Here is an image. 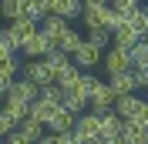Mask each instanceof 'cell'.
Here are the masks:
<instances>
[{
    "label": "cell",
    "instance_id": "1",
    "mask_svg": "<svg viewBox=\"0 0 148 144\" xmlns=\"http://www.w3.org/2000/svg\"><path fill=\"white\" fill-rule=\"evenodd\" d=\"M57 111H61V87H57V84L54 87H44L40 94H37V101L30 104V117L40 121L44 127H47V121H51Z\"/></svg>",
    "mask_w": 148,
    "mask_h": 144
},
{
    "label": "cell",
    "instance_id": "2",
    "mask_svg": "<svg viewBox=\"0 0 148 144\" xmlns=\"http://www.w3.org/2000/svg\"><path fill=\"white\" fill-rule=\"evenodd\" d=\"M118 10H111V3L108 7H84L81 10V24L88 30H108V34H114L118 30Z\"/></svg>",
    "mask_w": 148,
    "mask_h": 144
},
{
    "label": "cell",
    "instance_id": "3",
    "mask_svg": "<svg viewBox=\"0 0 148 144\" xmlns=\"http://www.w3.org/2000/svg\"><path fill=\"white\" fill-rule=\"evenodd\" d=\"M114 90L108 87V81H101V77H91V87H88V107L94 111V114H108V111H114Z\"/></svg>",
    "mask_w": 148,
    "mask_h": 144
},
{
    "label": "cell",
    "instance_id": "4",
    "mask_svg": "<svg viewBox=\"0 0 148 144\" xmlns=\"http://www.w3.org/2000/svg\"><path fill=\"white\" fill-rule=\"evenodd\" d=\"M74 141L77 144H98V134H101V114H94V111H88V114H81L77 121H74Z\"/></svg>",
    "mask_w": 148,
    "mask_h": 144
},
{
    "label": "cell",
    "instance_id": "5",
    "mask_svg": "<svg viewBox=\"0 0 148 144\" xmlns=\"http://www.w3.org/2000/svg\"><path fill=\"white\" fill-rule=\"evenodd\" d=\"M20 77H27L37 90L54 87V71L47 67V60H27V64H24V71H20Z\"/></svg>",
    "mask_w": 148,
    "mask_h": 144
},
{
    "label": "cell",
    "instance_id": "6",
    "mask_svg": "<svg viewBox=\"0 0 148 144\" xmlns=\"http://www.w3.org/2000/svg\"><path fill=\"white\" fill-rule=\"evenodd\" d=\"M101 64H104V71H108V77L111 74H125V71H131V50L111 44L108 50L101 54Z\"/></svg>",
    "mask_w": 148,
    "mask_h": 144
},
{
    "label": "cell",
    "instance_id": "7",
    "mask_svg": "<svg viewBox=\"0 0 148 144\" xmlns=\"http://www.w3.org/2000/svg\"><path fill=\"white\" fill-rule=\"evenodd\" d=\"M101 54H104L101 47H94L91 40H84V44L71 54V64L77 67V71H84V74H88L91 67H98V64H101Z\"/></svg>",
    "mask_w": 148,
    "mask_h": 144
},
{
    "label": "cell",
    "instance_id": "8",
    "mask_svg": "<svg viewBox=\"0 0 148 144\" xmlns=\"http://www.w3.org/2000/svg\"><path fill=\"white\" fill-rule=\"evenodd\" d=\"M3 34H7V40H10V44H14V47L20 50V47H24V44L30 40V37L37 34V24H34V20H10Z\"/></svg>",
    "mask_w": 148,
    "mask_h": 144
},
{
    "label": "cell",
    "instance_id": "9",
    "mask_svg": "<svg viewBox=\"0 0 148 144\" xmlns=\"http://www.w3.org/2000/svg\"><path fill=\"white\" fill-rule=\"evenodd\" d=\"M37 94H40V90H37L34 84L27 81V77H17V81H14V84L7 87V97H3V101H17V104H34V101H37Z\"/></svg>",
    "mask_w": 148,
    "mask_h": 144
},
{
    "label": "cell",
    "instance_id": "10",
    "mask_svg": "<svg viewBox=\"0 0 148 144\" xmlns=\"http://www.w3.org/2000/svg\"><path fill=\"white\" fill-rule=\"evenodd\" d=\"M51 50H54V44H51V40H47V37L40 34V30H37V34L30 37V40H27L24 47H20V54L27 57V60H44V57L51 54Z\"/></svg>",
    "mask_w": 148,
    "mask_h": 144
},
{
    "label": "cell",
    "instance_id": "11",
    "mask_svg": "<svg viewBox=\"0 0 148 144\" xmlns=\"http://www.w3.org/2000/svg\"><path fill=\"white\" fill-rule=\"evenodd\" d=\"M67 27H71V24H67L64 17H54V14H47V17L37 24V30H40V34H44V37H47V40H51L54 47H57V40L67 34Z\"/></svg>",
    "mask_w": 148,
    "mask_h": 144
},
{
    "label": "cell",
    "instance_id": "12",
    "mask_svg": "<svg viewBox=\"0 0 148 144\" xmlns=\"http://www.w3.org/2000/svg\"><path fill=\"white\" fill-rule=\"evenodd\" d=\"M108 87L114 90V97H128L138 90V81H135V71H125V74H111L108 77Z\"/></svg>",
    "mask_w": 148,
    "mask_h": 144
},
{
    "label": "cell",
    "instance_id": "13",
    "mask_svg": "<svg viewBox=\"0 0 148 144\" xmlns=\"http://www.w3.org/2000/svg\"><path fill=\"white\" fill-rule=\"evenodd\" d=\"M14 131H17V134L24 137L27 144H40V137L47 134V127L40 124V121H34V117H27V121H20V124L14 127Z\"/></svg>",
    "mask_w": 148,
    "mask_h": 144
},
{
    "label": "cell",
    "instance_id": "14",
    "mask_svg": "<svg viewBox=\"0 0 148 144\" xmlns=\"http://www.w3.org/2000/svg\"><path fill=\"white\" fill-rule=\"evenodd\" d=\"M74 121H77V114H71V111H57L51 121H47V134H67V131H74Z\"/></svg>",
    "mask_w": 148,
    "mask_h": 144
},
{
    "label": "cell",
    "instance_id": "15",
    "mask_svg": "<svg viewBox=\"0 0 148 144\" xmlns=\"http://www.w3.org/2000/svg\"><path fill=\"white\" fill-rule=\"evenodd\" d=\"M141 104H145V101L135 97V94H128V97H118V101H114V114H118L121 121H135V114L141 111Z\"/></svg>",
    "mask_w": 148,
    "mask_h": 144
},
{
    "label": "cell",
    "instance_id": "16",
    "mask_svg": "<svg viewBox=\"0 0 148 144\" xmlns=\"http://www.w3.org/2000/svg\"><path fill=\"white\" fill-rule=\"evenodd\" d=\"M81 10H84V3L81 0H54V17H64V20H74V17H81Z\"/></svg>",
    "mask_w": 148,
    "mask_h": 144
},
{
    "label": "cell",
    "instance_id": "17",
    "mask_svg": "<svg viewBox=\"0 0 148 144\" xmlns=\"http://www.w3.org/2000/svg\"><path fill=\"white\" fill-rule=\"evenodd\" d=\"M81 44H84V37L77 34V30H74V27H67V34L61 37V40H57V50H61V54H67V57H71V54H74V50H77V47H81Z\"/></svg>",
    "mask_w": 148,
    "mask_h": 144
},
{
    "label": "cell",
    "instance_id": "18",
    "mask_svg": "<svg viewBox=\"0 0 148 144\" xmlns=\"http://www.w3.org/2000/svg\"><path fill=\"white\" fill-rule=\"evenodd\" d=\"M131 67H138V71H148V37H141L138 44L131 47Z\"/></svg>",
    "mask_w": 148,
    "mask_h": 144
},
{
    "label": "cell",
    "instance_id": "19",
    "mask_svg": "<svg viewBox=\"0 0 148 144\" xmlns=\"http://www.w3.org/2000/svg\"><path fill=\"white\" fill-rule=\"evenodd\" d=\"M17 71H20V67H17V57L0 60V84H7V87H10V84L17 81Z\"/></svg>",
    "mask_w": 148,
    "mask_h": 144
},
{
    "label": "cell",
    "instance_id": "20",
    "mask_svg": "<svg viewBox=\"0 0 148 144\" xmlns=\"http://www.w3.org/2000/svg\"><path fill=\"white\" fill-rule=\"evenodd\" d=\"M84 40H91V44L101 47V50H108V47H111V34H108V30H88Z\"/></svg>",
    "mask_w": 148,
    "mask_h": 144
},
{
    "label": "cell",
    "instance_id": "21",
    "mask_svg": "<svg viewBox=\"0 0 148 144\" xmlns=\"http://www.w3.org/2000/svg\"><path fill=\"white\" fill-rule=\"evenodd\" d=\"M14 50H17V47L10 44V40H7V34L0 30V60H10V57H14Z\"/></svg>",
    "mask_w": 148,
    "mask_h": 144
},
{
    "label": "cell",
    "instance_id": "22",
    "mask_svg": "<svg viewBox=\"0 0 148 144\" xmlns=\"http://www.w3.org/2000/svg\"><path fill=\"white\" fill-rule=\"evenodd\" d=\"M131 124H135V127H141V131H148V101L141 104V111L135 114V121H131Z\"/></svg>",
    "mask_w": 148,
    "mask_h": 144
},
{
    "label": "cell",
    "instance_id": "23",
    "mask_svg": "<svg viewBox=\"0 0 148 144\" xmlns=\"http://www.w3.org/2000/svg\"><path fill=\"white\" fill-rule=\"evenodd\" d=\"M141 0H111V10H118V14H125V10H131V7H138Z\"/></svg>",
    "mask_w": 148,
    "mask_h": 144
},
{
    "label": "cell",
    "instance_id": "24",
    "mask_svg": "<svg viewBox=\"0 0 148 144\" xmlns=\"http://www.w3.org/2000/svg\"><path fill=\"white\" fill-rule=\"evenodd\" d=\"M10 131H14V124H10L7 117H3V111H0V141H3V137H7Z\"/></svg>",
    "mask_w": 148,
    "mask_h": 144
},
{
    "label": "cell",
    "instance_id": "25",
    "mask_svg": "<svg viewBox=\"0 0 148 144\" xmlns=\"http://www.w3.org/2000/svg\"><path fill=\"white\" fill-rule=\"evenodd\" d=\"M34 3H37V10H40L44 17L51 14V10H54V0H34Z\"/></svg>",
    "mask_w": 148,
    "mask_h": 144
},
{
    "label": "cell",
    "instance_id": "26",
    "mask_svg": "<svg viewBox=\"0 0 148 144\" xmlns=\"http://www.w3.org/2000/svg\"><path fill=\"white\" fill-rule=\"evenodd\" d=\"M81 3H84V7H108L111 0H81Z\"/></svg>",
    "mask_w": 148,
    "mask_h": 144
},
{
    "label": "cell",
    "instance_id": "27",
    "mask_svg": "<svg viewBox=\"0 0 148 144\" xmlns=\"http://www.w3.org/2000/svg\"><path fill=\"white\" fill-rule=\"evenodd\" d=\"M3 97H7V84H0V101H3Z\"/></svg>",
    "mask_w": 148,
    "mask_h": 144
},
{
    "label": "cell",
    "instance_id": "28",
    "mask_svg": "<svg viewBox=\"0 0 148 144\" xmlns=\"http://www.w3.org/2000/svg\"><path fill=\"white\" fill-rule=\"evenodd\" d=\"M145 144H148V131H145Z\"/></svg>",
    "mask_w": 148,
    "mask_h": 144
},
{
    "label": "cell",
    "instance_id": "29",
    "mask_svg": "<svg viewBox=\"0 0 148 144\" xmlns=\"http://www.w3.org/2000/svg\"><path fill=\"white\" fill-rule=\"evenodd\" d=\"M0 144H7V141H0Z\"/></svg>",
    "mask_w": 148,
    "mask_h": 144
}]
</instances>
